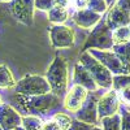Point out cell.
Here are the masks:
<instances>
[{
	"label": "cell",
	"instance_id": "cell-1",
	"mask_svg": "<svg viewBox=\"0 0 130 130\" xmlns=\"http://www.w3.org/2000/svg\"><path fill=\"white\" fill-rule=\"evenodd\" d=\"M14 100L21 109L27 113V116H35L40 118L50 115V112L52 111L59 109L62 104L61 98H59L57 95L52 92L44 95H37V96H26V95L16 94Z\"/></svg>",
	"mask_w": 130,
	"mask_h": 130
},
{
	"label": "cell",
	"instance_id": "cell-2",
	"mask_svg": "<svg viewBox=\"0 0 130 130\" xmlns=\"http://www.w3.org/2000/svg\"><path fill=\"white\" fill-rule=\"evenodd\" d=\"M46 79L50 85L52 94L57 95L59 98H62L67 94L69 75H68V62L64 56L59 55V53L55 56L52 64L50 65L47 70Z\"/></svg>",
	"mask_w": 130,
	"mask_h": 130
},
{
	"label": "cell",
	"instance_id": "cell-3",
	"mask_svg": "<svg viewBox=\"0 0 130 130\" xmlns=\"http://www.w3.org/2000/svg\"><path fill=\"white\" fill-rule=\"evenodd\" d=\"M79 62L87 69V72L91 74L98 87L100 89H112V73L108 70L102 62H99L94 56H91L87 51L81 53L79 56Z\"/></svg>",
	"mask_w": 130,
	"mask_h": 130
},
{
	"label": "cell",
	"instance_id": "cell-4",
	"mask_svg": "<svg viewBox=\"0 0 130 130\" xmlns=\"http://www.w3.org/2000/svg\"><path fill=\"white\" fill-rule=\"evenodd\" d=\"M113 40H112V30L107 26L105 20H100L99 24L92 27L90 35L86 39L85 44L82 47V52L89 50H100L108 51L112 50Z\"/></svg>",
	"mask_w": 130,
	"mask_h": 130
},
{
	"label": "cell",
	"instance_id": "cell-5",
	"mask_svg": "<svg viewBox=\"0 0 130 130\" xmlns=\"http://www.w3.org/2000/svg\"><path fill=\"white\" fill-rule=\"evenodd\" d=\"M16 94L26 95V96H37L44 95L51 92L50 85L46 77L34 74H26L24 78H21L14 86Z\"/></svg>",
	"mask_w": 130,
	"mask_h": 130
},
{
	"label": "cell",
	"instance_id": "cell-6",
	"mask_svg": "<svg viewBox=\"0 0 130 130\" xmlns=\"http://www.w3.org/2000/svg\"><path fill=\"white\" fill-rule=\"evenodd\" d=\"M51 44L56 50L70 48L75 43V32L72 27L65 25H52L48 27Z\"/></svg>",
	"mask_w": 130,
	"mask_h": 130
},
{
	"label": "cell",
	"instance_id": "cell-7",
	"mask_svg": "<svg viewBox=\"0 0 130 130\" xmlns=\"http://www.w3.org/2000/svg\"><path fill=\"white\" fill-rule=\"evenodd\" d=\"M91 56H94L99 62H102L104 67L112 73V75L118 74H130V69L126 68L125 65L118 60V57L115 53L108 50V51H100V50H89L87 51Z\"/></svg>",
	"mask_w": 130,
	"mask_h": 130
},
{
	"label": "cell",
	"instance_id": "cell-8",
	"mask_svg": "<svg viewBox=\"0 0 130 130\" xmlns=\"http://www.w3.org/2000/svg\"><path fill=\"white\" fill-rule=\"evenodd\" d=\"M120 105L121 103L120 99H118L117 91L109 89L98 99V117H99V120H102L104 117L117 115L118 111H120Z\"/></svg>",
	"mask_w": 130,
	"mask_h": 130
},
{
	"label": "cell",
	"instance_id": "cell-9",
	"mask_svg": "<svg viewBox=\"0 0 130 130\" xmlns=\"http://www.w3.org/2000/svg\"><path fill=\"white\" fill-rule=\"evenodd\" d=\"M34 2L35 0H12L10 12L18 22L30 26L34 22Z\"/></svg>",
	"mask_w": 130,
	"mask_h": 130
},
{
	"label": "cell",
	"instance_id": "cell-10",
	"mask_svg": "<svg viewBox=\"0 0 130 130\" xmlns=\"http://www.w3.org/2000/svg\"><path fill=\"white\" fill-rule=\"evenodd\" d=\"M98 98L94 92H89L87 98L81 107L78 112H75V120L81 122L89 124V125H98L99 124V117H98Z\"/></svg>",
	"mask_w": 130,
	"mask_h": 130
},
{
	"label": "cell",
	"instance_id": "cell-11",
	"mask_svg": "<svg viewBox=\"0 0 130 130\" xmlns=\"http://www.w3.org/2000/svg\"><path fill=\"white\" fill-rule=\"evenodd\" d=\"M89 95V91L81 87L78 85H73L70 90L67 91L64 98V107L72 113H75L81 109V107L83 105L86 98Z\"/></svg>",
	"mask_w": 130,
	"mask_h": 130
},
{
	"label": "cell",
	"instance_id": "cell-12",
	"mask_svg": "<svg viewBox=\"0 0 130 130\" xmlns=\"http://www.w3.org/2000/svg\"><path fill=\"white\" fill-rule=\"evenodd\" d=\"M21 115L12 105L7 103L0 104V126L3 130H16L21 126Z\"/></svg>",
	"mask_w": 130,
	"mask_h": 130
},
{
	"label": "cell",
	"instance_id": "cell-13",
	"mask_svg": "<svg viewBox=\"0 0 130 130\" xmlns=\"http://www.w3.org/2000/svg\"><path fill=\"white\" fill-rule=\"evenodd\" d=\"M73 83L78 85L81 87L86 89L89 92H95L98 89V85L95 83L94 78L91 77V74L87 72L81 62H77L74 65V73H73Z\"/></svg>",
	"mask_w": 130,
	"mask_h": 130
},
{
	"label": "cell",
	"instance_id": "cell-14",
	"mask_svg": "<svg viewBox=\"0 0 130 130\" xmlns=\"http://www.w3.org/2000/svg\"><path fill=\"white\" fill-rule=\"evenodd\" d=\"M73 21L74 24L79 26L81 29H92L95 27L98 24H99V21L102 20V14H98L92 10L85 8V9H79V10H74L73 13Z\"/></svg>",
	"mask_w": 130,
	"mask_h": 130
},
{
	"label": "cell",
	"instance_id": "cell-15",
	"mask_svg": "<svg viewBox=\"0 0 130 130\" xmlns=\"http://www.w3.org/2000/svg\"><path fill=\"white\" fill-rule=\"evenodd\" d=\"M105 20V24L107 26L109 27L112 31L118 29V27H124V26H129L130 24V14L126 13L125 10L120 9L117 5H113L109 8L107 13Z\"/></svg>",
	"mask_w": 130,
	"mask_h": 130
},
{
	"label": "cell",
	"instance_id": "cell-16",
	"mask_svg": "<svg viewBox=\"0 0 130 130\" xmlns=\"http://www.w3.org/2000/svg\"><path fill=\"white\" fill-rule=\"evenodd\" d=\"M68 17H69V9L65 7H60V5H55L47 12L48 21L55 25H62L68 20Z\"/></svg>",
	"mask_w": 130,
	"mask_h": 130
},
{
	"label": "cell",
	"instance_id": "cell-17",
	"mask_svg": "<svg viewBox=\"0 0 130 130\" xmlns=\"http://www.w3.org/2000/svg\"><path fill=\"white\" fill-rule=\"evenodd\" d=\"M111 51L118 57V60H120L126 68L130 69V42L121 43V44H113Z\"/></svg>",
	"mask_w": 130,
	"mask_h": 130
},
{
	"label": "cell",
	"instance_id": "cell-18",
	"mask_svg": "<svg viewBox=\"0 0 130 130\" xmlns=\"http://www.w3.org/2000/svg\"><path fill=\"white\" fill-rule=\"evenodd\" d=\"M17 81L14 79L13 73L10 72V69L7 65L2 64L0 65V89H9L14 87Z\"/></svg>",
	"mask_w": 130,
	"mask_h": 130
},
{
	"label": "cell",
	"instance_id": "cell-19",
	"mask_svg": "<svg viewBox=\"0 0 130 130\" xmlns=\"http://www.w3.org/2000/svg\"><path fill=\"white\" fill-rule=\"evenodd\" d=\"M43 118L35 116H25L21 118V127L25 130H42L43 127Z\"/></svg>",
	"mask_w": 130,
	"mask_h": 130
},
{
	"label": "cell",
	"instance_id": "cell-20",
	"mask_svg": "<svg viewBox=\"0 0 130 130\" xmlns=\"http://www.w3.org/2000/svg\"><path fill=\"white\" fill-rule=\"evenodd\" d=\"M112 40L113 44H121V43L130 42V29L129 26L118 27L112 31Z\"/></svg>",
	"mask_w": 130,
	"mask_h": 130
},
{
	"label": "cell",
	"instance_id": "cell-21",
	"mask_svg": "<svg viewBox=\"0 0 130 130\" xmlns=\"http://www.w3.org/2000/svg\"><path fill=\"white\" fill-rule=\"evenodd\" d=\"M99 121L102 122L103 130H121V118L118 113L109 117H104Z\"/></svg>",
	"mask_w": 130,
	"mask_h": 130
},
{
	"label": "cell",
	"instance_id": "cell-22",
	"mask_svg": "<svg viewBox=\"0 0 130 130\" xmlns=\"http://www.w3.org/2000/svg\"><path fill=\"white\" fill-rule=\"evenodd\" d=\"M130 86V74H118L112 78V89L115 91H120Z\"/></svg>",
	"mask_w": 130,
	"mask_h": 130
},
{
	"label": "cell",
	"instance_id": "cell-23",
	"mask_svg": "<svg viewBox=\"0 0 130 130\" xmlns=\"http://www.w3.org/2000/svg\"><path fill=\"white\" fill-rule=\"evenodd\" d=\"M52 120H55L59 126L61 127V130H69L70 126H72V121H73V118L68 115H65V113H61V112H57L55 113L52 117Z\"/></svg>",
	"mask_w": 130,
	"mask_h": 130
},
{
	"label": "cell",
	"instance_id": "cell-24",
	"mask_svg": "<svg viewBox=\"0 0 130 130\" xmlns=\"http://www.w3.org/2000/svg\"><path fill=\"white\" fill-rule=\"evenodd\" d=\"M86 8L92 10V12H95V13H98V14H102V13L107 12L108 5L105 3V0H87Z\"/></svg>",
	"mask_w": 130,
	"mask_h": 130
},
{
	"label": "cell",
	"instance_id": "cell-25",
	"mask_svg": "<svg viewBox=\"0 0 130 130\" xmlns=\"http://www.w3.org/2000/svg\"><path fill=\"white\" fill-rule=\"evenodd\" d=\"M69 130H103V129L99 126H95V125H89V124L81 122L78 120H75V118H73L72 126Z\"/></svg>",
	"mask_w": 130,
	"mask_h": 130
},
{
	"label": "cell",
	"instance_id": "cell-26",
	"mask_svg": "<svg viewBox=\"0 0 130 130\" xmlns=\"http://www.w3.org/2000/svg\"><path fill=\"white\" fill-rule=\"evenodd\" d=\"M53 7H55V2L53 0H35L34 2V8L43 10V12H48Z\"/></svg>",
	"mask_w": 130,
	"mask_h": 130
},
{
	"label": "cell",
	"instance_id": "cell-27",
	"mask_svg": "<svg viewBox=\"0 0 130 130\" xmlns=\"http://www.w3.org/2000/svg\"><path fill=\"white\" fill-rule=\"evenodd\" d=\"M120 118H121V130H130V112L126 109H121Z\"/></svg>",
	"mask_w": 130,
	"mask_h": 130
},
{
	"label": "cell",
	"instance_id": "cell-28",
	"mask_svg": "<svg viewBox=\"0 0 130 130\" xmlns=\"http://www.w3.org/2000/svg\"><path fill=\"white\" fill-rule=\"evenodd\" d=\"M117 95H118V99H120V103L130 105V86L126 87V89L120 90L117 92Z\"/></svg>",
	"mask_w": 130,
	"mask_h": 130
},
{
	"label": "cell",
	"instance_id": "cell-29",
	"mask_svg": "<svg viewBox=\"0 0 130 130\" xmlns=\"http://www.w3.org/2000/svg\"><path fill=\"white\" fill-rule=\"evenodd\" d=\"M42 130H61V127L59 126V124H57L55 120L50 118V120H47V121L43 122Z\"/></svg>",
	"mask_w": 130,
	"mask_h": 130
},
{
	"label": "cell",
	"instance_id": "cell-30",
	"mask_svg": "<svg viewBox=\"0 0 130 130\" xmlns=\"http://www.w3.org/2000/svg\"><path fill=\"white\" fill-rule=\"evenodd\" d=\"M115 5H117L120 9L125 10L126 13L130 14V0H117Z\"/></svg>",
	"mask_w": 130,
	"mask_h": 130
},
{
	"label": "cell",
	"instance_id": "cell-31",
	"mask_svg": "<svg viewBox=\"0 0 130 130\" xmlns=\"http://www.w3.org/2000/svg\"><path fill=\"white\" fill-rule=\"evenodd\" d=\"M74 5L75 10H79V9H85L86 5H87V0H72L70 5Z\"/></svg>",
	"mask_w": 130,
	"mask_h": 130
},
{
	"label": "cell",
	"instance_id": "cell-32",
	"mask_svg": "<svg viewBox=\"0 0 130 130\" xmlns=\"http://www.w3.org/2000/svg\"><path fill=\"white\" fill-rule=\"evenodd\" d=\"M55 2V5H60V7H65L68 8L72 3V0H53Z\"/></svg>",
	"mask_w": 130,
	"mask_h": 130
},
{
	"label": "cell",
	"instance_id": "cell-33",
	"mask_svg": "<svg viewBox=\"0 0 130 130\" xmlns=\"http://www.w3.org/2000/svg\"><path fill=\"white\" fill-rule=\"evenodd\" d=\"M116 2H117V0H105V3H107L108 8H111V7H113V5L116 4Z\"/></svg>",
	"mask_w": 130,
	"mask_h": 130
},
{
	"label": "cell",
	"instance_id": "cell-34",
	"mask_svg": "<svg viewBox=\"0 0 130 130\" xmlns=\"http://www.w3.org/2000/svg\"><path fill=\"white\" fill-rule=\"evenodd\" d=\"M16 130H25V129H24V127H21V126H18V127H17Z\"/></svg>",
	"mask_w": 130,
	"mask_h": 130
},
{
	"label": "cell",
	"instance_id": "cell-35",
	"mask_svg": "<svg viewBox=\"0 0 130 130\" xmlns=\"http://www.w3.org/2000/svg\"><path fill=\"white\" fill-rule=\"evenodd\" d=\"M0 2H12V0H0Z\"/></svg>",
	"mask_w": 130,
	"mask_h": 130
},
{
	"label": "cell",
	"instance_id": "cell-36",
	"mask_svg": "<svg viewBox=\"0 0 130 130\" xmlns=\"http://www.w3.org/2000/svg\"><path fill=\"white\" fill-rule=\"evenodd\" d=\"M3 103V100H2V96H0V104H2Z\"/></svg>",
	"mask_w": 130,
	"mask_h": 130
},
{
	"label": "cell",
	"instance_id": "cell-37",
	"mask_svg": "<svg viewBox=\"0 0 130 130\" xmlns=\"http://www.w3.org/2000/svg\"><path fill=\"white\" fill-rule=\"evenodd\" d=\"M0 130H3V129H2V126H0Z\"/></svg>",
	"mask_w": 130,
	"mask_h": 130
},
{
	"label": "cell",
	"instance_id": "cell-38",
	"mask_svg": "<svg viewBox=\"0 0 130 130\" xmlns=\"http://www.w3.org/2000/svg\"><path fill=\"white\" fill-rule=\"evenodd\" d=\"M129 29H130V24H129Z\"/></svg>",
	"mask_w": 130,
	"mask_h": 130
}]
</instances>
